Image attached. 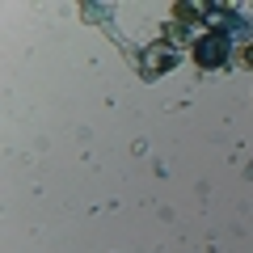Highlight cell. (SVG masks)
Instances as JSON below:
<instances>
[{
    "label": "cell",
    "mask_w": 253,
    "mask_h": 253,
    "mask_svg": "<svg viewBox=\"0 0 253 253\" xmlns=\"http://www.w3.org/2000/svg\"><path fill=\"white\" fill-rule=\"evenodd\" d=\"M135 63H139V76L144 81H156V76H165L177 63V51H173L169 42H152V46H144V51L135 55Z\"/></svg>",
    "instance_id": "2"
},
{
    "label": "cell",
    "mask_w": 253,
    "mask_h": 253,
    "mask_svg": "<svg viewBox=\"0 0 253 253\" xmlns=\"http://www.w3.org/2000/svg\"><path fill=\"white\" fill-rule=\"evenodd\" d=\"M161 34H165V42H169V46H181V42L190 38V30L181 26V21H165V30H161ZM190 42H194V38H190Z\"/></svg>",
    "instance_id": "3"
},
{
    "label": "cell",
    "mask_w": 253,
    "mask_h": 253,
    "mask_svg": "<svg viewBox=\"0 0 253 253\" xmlns=\"http://www.w3.org/2000/svg\"><path fill=\"white\" fill-rule=\"evenodd\" d=\"M236 63H245V68H253V42H249V46H245V51H241V55H236Z\"/></svg>",
    "instance_id": "4"
},
{
    "label": "cell",
    "mask_w": 253,
    "mask_h": 253,
    "mask_svg": "<svg viewBox=\"0 0 253 253\" xmlns=\"http://www.w3.org/2000/svg\"><path fill=\"white\" fill-rule=\"evenodd\" d=\"M190 55H194V63H199L203 72H215V68H224V63L232 59V38L207 30V34H199L190 42Z\"/></svg>",
    "instance_id": "1"
}]
</instances>
